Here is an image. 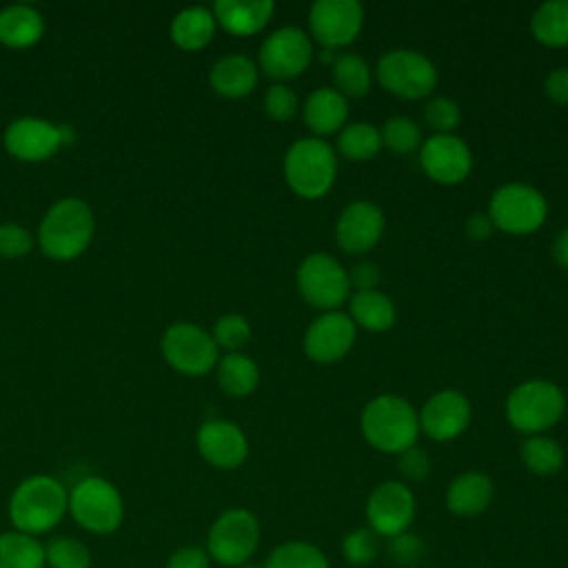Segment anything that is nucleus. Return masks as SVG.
I'll list each match as a JSON object with an SVG mask.
<instances>
[{
	"instance_id": "nucleus-1",
	"label": "nucleus",
	"mask_w": 568,
	"mask_h": 568,
	"mask_svg": "<svg viewBox=\"0 0 568 568\" xmlns=\"http://www.w3.org/2000/svg\"><path fill=\"white\" fill-rule=\"evenodd\" d=\"M7 513L13 530L31 537L51 532L69 513V490L53 475H29L13 488Z\"/></svg>"
},
{
	"instance_id": "nucleus-2",
	"label": "nucleus",
	"mask_w": 568,
	"mask_h": 568,
	"mask_svg": "<svg viewBox=\"0 0 568 568\" xmlns=\"http://www.w3.org/2000/svg\"><path fill=\"white\" fill-rule=\"evenodd\" d=\"M95 233L91 206L80 197H62L49 206L38 229L40 251L55 260L69 262L80 257Z\"/></svg>"
},
{
	"instance_id": "nucleus-3",
	"label": "nucleus",
	"mask_w": 568,
	"mask_h": 568,
	"mask_svg": "<svg viewBox=\"0 0 568 568\" xmlns=\"http://www.w3.org/2000/svg\"><path fill=\"white\" fill-rule=\"evenodd\" d=\"M359 428L375 450L399 455L417 444L419 417L408 399L384 393L364 406Z\"/></svg>"
},
{
	"instance_id": "nucleus-4",
	"label": "nucleus",
	"mask_w": 568,
	"mask_h": 568,
	"mask_svg": "<svg viewBox=\"0 0 568 568\" xmlns=\"http://www.w3.org/2000/svg\"><path fill=\"white\" fill-rule=\"evenodd\" d=\"M282 171L295 195L304 200H320L335 184L337 153L326 140L306 135L286 149Z\"/></svg>"
},
{
	"instance_id": "nucleus-5",
	"label": "nucleus",
	"mask_w": 568,
	"mask_h": 568,
	"mask_svg": "<svg viewBox=\"0 0 568 568\" xmlns=\"http://www.w3.org/2000/svg\"><path fill=\"white\" fill-rule=\"evenodd\" d=\"M508 424L530 435H544L548 428L559 424L566 413V395L550 379H526L517 384L506 397Z\"/></svg>"
},
{
	"instance_id": "nucleus-6",
	"label": "nucleus",
	"mask_w": 568,
	"mask_h": 568,
	"mask_svg": "<svg viewBox=\"0 0 568 568\" xmlns=\"http://www.w3.org/2000/svg\"><path fill=\"white\" fill-rule=\"evenodd\" d=\"M71 519L91 535H111L124 521V499L113 481L87 475L69 490Z\"/></svg>"
},
{
	"instance_id": "nucleus-7",
	"label": "nucleus",
	"mask_w": 568,
	"mask_h": 568,
	"mask_svg": "<svg viewBox=\"0 0 568 568\" xmlns=\"http://www.w3.org/2000/svg\"><path fill=\"white\" fill-rule=\"evenodd\" d=\"M488 217L497 231L508 235H530L544 226L548 202L539 189L524 182H508L490 195Z\"/></svg>"
},
{
	"instance_id": "nucleus-8",
	"label": "nucleus",
	"mask_w": 568,
	"mask_h": 568,
	"mask_svg": "<svg viewBox=\"0 0 568 568\" xmlns=\"http://www.w3.org/2000/svg\"><path fill=\"white\" fill-rule=\"evenodd\" d=\"M260 546V521L248 508H229L215 517L206 535V552L211 561L240 568L248 564Z\"/></svg>"
},
{
	"instance_id": "nucleus-9",
	"label": "nucleus",
	"mask_w": 568,
	"mask_h": 568,
	"mask_svg": "<svg viewBox=\"0 0 568 568\" xmlns=\"http://www.w3.org/2000/svg\"><path fill=\"white\" fill-rule=\"evenodd\" d=\"M375 78L388 93L404 100L430 95L439 80L437 67L428 55L404 47L382 53L375 67Z\"/></svg>"
},
{
	"instance_id": "nucleus-10",
	"label": "nucleus",
	"mask_w": 568,
	"mask_h": 568,
	"mask_svg": "<svg viewBox=\"0 0 568 568\" xmlns=\"http://www.w3.org/2000/svg\"><path fill=\"white\" fill-rule=\"evenodd\" d=\"M295 284L306 304L313 308L339 311V306L351 297L348 271L328 253L306 255L295 273Z\"/></svg>"
},
{
	"instance_id": "nucleus-11",
	"label": "nucleus",
	"mask_w": 568,
	"mask_h": 568,
	"mask_svg": "<svg viewBox=\"0 0 568 568\" xmlns=\"http://www.w3.org/2000/svg\"><path fill=\"white\" fill-rule=\"evenodd\" d=\"M160 351L166 364L186 377L209 375L215 371L220 359V348L215 346L211 333L193 322L171 324L162 333Z\"/></svg>"
},
{
	"instance_id": "nucleus-12",
	"label": "nucleus",
	"mask_w": 568,
	"mask_h": 568,
	"mask_svg": "<svg viewBox=\"0 0 568 568\" xmlns=\"http://www.w3.org/2000/svg\"><path fill=\"white\" fill-rule=\"evenodd\" d=\"M313 55L311 36L300 27L286 24L271 31L260 44L257 69L271 80L286 84V80H295L308 69Z\"/></svg>"
},
{
	"instance_id": "nucleus-13",
	"label": "nucleus",
	"mask_w": 568,
	"mask_h": 568,
	"mask_svg": "<svg viewBox=\"0 0 568 568\" xmlns=\"http://www.w3.org/2000/svg\"><path fill=\"white\" fill-rule=\"evenodd\" d=\"M71 140L73 131L67 124H55L33 115L9 122L2 135L7 153L20 162H44Z\"/></svg>"
},
{
	"instance_id": "nucleus-14",
	"label": "nucleus",
	"mask_w": 568,
	"mask_h": 568,
	"mask_svg": "<svg viewBox=\"0 0 568 568\" xmlns=\"http://www.w3.org/2000/svg\"><path fill=\"white\" fill-rule=\"evenodd\" d=\"M415 495L413 490L397 479L377 484L366 499V519L368 528L379 537H399L406 535L415 519Z\"/></svg>"
},
{
	"instance_id": "nucleus-15",
	"label": "nucleus",
	"mask_w": 568,
	"mask_h": 568,
	"mask_svg": "<svg viewBox=\"0 0 568 568\" xmlns=\"http://www.w3.org/2000/svg\"><path fill=\"white\" fill-rule=\"evenodd\" d=\"M364 27V9L357 0H317L308 9V31L324 49L348 47Z\"/></svg>"
},
{
	"instance_id": "nucleus-16",
	"label": "nucleus",
	"mask_w": 568,
	"mask_h": 568,
	"mask_svg": "<svg viewBox=\"0 0 568 568\" xmlns=\"http://www.w3.org/2000/svg\"><path fill=\"white\" fill-rule=\"evenodd\" d=\"M419 166L437 184H459L473 171L470 146L455 133H433L419 146Z\"/></svg>"
},
{
	"instance_id": "nucleus-17",
	"label": "nucleus",
	"mask_w": 568,
	"mask_h": 568,
	"mask_svg": "<svg viewBox=\"0 0 568 568\" xmlns=\"http://www.w3.org/2000/svg\"><path fill=\"white\" fill-rule=\"evenodd\" d=\"M357 337V326L344 311H326L317 315L304 331V353L317 364H335L344 359Z\"/></svg>"
},
{
	"instance_id": "nucleus-18",
	"label": "nucleus",
	"mask_w": 568,
	"mask_h": 568,
	"mask_svg": "<svg viewBox=\"0 0 568 568\" xmlns=\"http://www.w3.org/2000/svg\"><path fill=\"white\" fill-rule=\"evenodd\" d=\"M419 430L435 442L457 439L470 424L473 408L464 393L455 388H442L433 393L417 413Z\"/></svg>"
},
{
	"instance_id": "nucleus-19",
	"label": "nucleus",
	"mask_w": 568,
	"mask_h": 568,
	"mask_svg": "<svg viewBox=\"0 0 568 568\" xmlns=\"http://www.w3.org/2000/svg\"><path fill=\"white\" fill-rule=\"evenodd\" d=\"M195 446L206 464L222 470L237 468L248 457V439L244 430L235 422L222 417H213L200 424L195 433Z\"/></svg>"
},
{
	"instance_id": "nucleus-20",
	"label": "nucleus",
	"mask_w": 568,
	"mask_h": 568,
	"mask_svg": "<svg viewBox=\"0 0 568 568\" xmlns=\"http://www.w3.org/2000/svg\"><path fill=\"white\" fill-rule=\"evenodd\" d=\"M384 226H386L384 211L377 204L366 200H355L346 204L337 215V222H335L337 246L351 255L366 253L379 242Z\"/></svg>"
},
{
	"instance_id": "nucleus-21",
	"label": "nucleus",
	"mask_w": 568,
	"mask_h": 568,
	"mask_svg": "<svg viewBox=\"0 0 568 568\" xmlns=\"http://www.w3.org/2000/svg\"><path fill=\"white\" fill-rule=\"evenodd\" d=\"M302 118L313 138L339 133L348 120V102L333 87L315 89L302 104Z\"/></svg>"
},
{
	"instance_id": "nucleus-22",
	"label": "nucleus",
	"mask_w": 568,
	"mask_h": 568,
	"mask_svg": "<svg viewBox=\"0 0 568 568\" xmlns=\"http://www.w3.org/2000/svg\"><path fill=\"white\" fill-rule=\"evenodd\" d=\"M215 22L231 36L248 38L260 33L273 18L275 2L271 0H217L213 4Z\"/></svg>"
},
{
	"instance_id": "nucleus-23",
	"label": "nucleus",
	"mask_w": 568,
	"mask_h": 568,
	"mask_svg": "<svg viewBox=\"0 0 568 568\" xmlns=\"http://www.w3.org/2000/svg\"><path fill=\"white\" fill-rule=\"evenodd\" d=\"M209 84L222 98H246L257 87V64L244 53L222 55L209 71Z\"/></svg>"
},
{
	"instance_id": "nucleus-24",
	"label": "nucleus",
	"mask_w": 568,
	"mask_h": 568,
	"mask_svg": "<svg viewBox=\"0 0 568 568\" xmlns=\"http://www.w3.org/2000/svg\"><path fill=\"white\" fill-rule=\"evenodd\" d=\"M493 479L479 470L457 475L446 488V508L457 517H475L493 501Z\"/></svg>"
},
{
	"instance_id": "nucleus-25",
	"label": "nucleus",
	"mask_w": 568,
	"mask_h": 568,
	"mask_svg": "<svg viewBox=\"0 0 568 568\" xmlns=\"http://www.w3.org/2000/svg\"><path fill=\"white\" fill-rule=\"evenodd\" d=\"M215 29H217V22H215L213 11L209 7L195 4V7L182 9L173 16L169 36L178 49L200 51L211 44V40L215 38Z\"/></svg>"
},
{
	"instance_id": "nucleus-26",
	"label": "nucleus",
	"mask_w": 568,
	"mask_h": 568,
	"mask_svg": "<svg viewBox=\"0 0 568 568\" xmlns=\"http://www.w3.org/2000/svg\"><path fill=\"white\" fill-rule=\"evenodd\" d=\"M44 36V18L31 4H9L0 11V44L29 49Z\"/></svg>"
},
{
	"instance_id": "nucleus-27",
	"label": "nucleus",
	"mask_w": 568,
	"mask_h": 568,
	"mask_svg": "<svg viewBox=\"0 0 568 568\" xmlns=\"http://www.w3.org/2000/svg\"><path fill=\"white\" fill-rule=\"evenodd\" d=\"M348 317L357 328H364L371 333H384L395 324L397 311L393 300L384 291L371 288V291H355L348 297Z\"/></svg>"
},
{
	"instance_id": "nucleus-28",
	"label": "nucleus",
	"mask_w": 568,
	"mask_h": 568,
	"mask_svg": "<svg viewBox=\"0 0 568 568\" xmlns=\"http://www.w3.org/2000/svg\"><path fill=\"white\" fill-rule=\"evenodd\" d=\"M215 377L220 388L231 397H246L251 395L260 384V366L240 353H226L217 359Z\"/></svg>"
},
{
	"instance_id": "nucleus-29",
	"label": "nucleus",
	"mask_w": 568,
	"mask_h": 568,
	"mask_svg": "<svg viewBox=\"0 0 568 568\" xmlns=\"http://www.w3.org/2000/svg\"><path fill=\"white\" fill-rule=\"evenodd\" d=\"M530 33L544 47H568V0L541 2L530 16Z\"/></svg>"
},
{
	"instance_id": "nucleus-30",
	"label": "nucleus",
	"mask_w": 568,
	"mask_h": 568,
	"mask_svg": "<svg viewBox=\"0 0 568 568\" xmlns=\"http://www.w3.org/2000/svg\"><path fill=\"white\" fill-rule=\"evenodd\" d=\"M0 568H47L44 544L20 530L0 532Z\"/></svg>"
},
{
	"instance_id": "nucleus-31",
	"label": "nucleus",
	"mask_w": 568,
	"mask_h": 568,
	"mask_svg": "<svg viewBox=\"0 0 568 568\" xmlns=\"http://www.w3.org/2000/svg\"><path fill=\"white\" fill-rule=\"evenodd\" d=\"M519 455H521L524 466L537 477L557 475L566 464V455H564L561 444L557 439L548 437V435L526 437L521 448H519Z\"/></svg>"
},
{
	"instance_id": "nucleus-32",
	"label": "nucleus",
	"mask_w": 568,
	"mask_h": 568,
	"mask_svg": "<svg viewBox=\"0 0 568 568\" xmlns=\"http://www.w3.org/2000/svg\"><path fill=\"white\" fill-rule=\"evenodd\" d=\"M337 153L351 162L373 160L382 149V133L371 122H351L337 133Z\"/></svg>"
},
{
	"instance_id": "nucleus-33",
	"label": "nucleus",
	"mask_w": 568,
	"mask_h": 568,
	"mask_svg": "<svg viewBox=\"0 0 568 568\" xmlns=\"http://www.w3.org/2000/svg\"><path fill=\"white\" fill-rule=\"evenodd\" d=\"M373 82V71L368 62L357 53H339L333 60V89L344 98H362L368 93Z\"/></svg>"
},
{
	"instance_id": "nucleus-34",
	"label": "nucleus",
	"mask_w": 568,
	"mask_h": 568,
	"mask_svg": "<svg viewBox=\"0 0 568 568\" xmlns=\"http://www.w3.org/2000/svg\"><path fill=\"white\" fill-rule=\"evenodd\" d=\"M264 568H331V564L317 546L297 539L275 546Z\"/></svg>"
},
{
	"instance_id": "nucleus-35",
	"label": "nucleus",
	"mask_w": 568,
	"mask_h": 568,
	"mask_svg": "<svg viewBox=\"0 0 568 568\" xmlns=\"http://www.w3.org/2000/svg\"><path fill=\"white\" fill-rule=\"evenodd\" d=\"M382 146L390 149L393 153L406 155L419 151L422 146V131L417 122L408 115H393L382 124Z\"/></svg>"
},
{
	"instance_id": "nucleus-36",
	"label": "nucleus",
	"mask_w": 568,
	"mask_h": 568,
	"mask_svg": "<svg viewBox=\"0 0 568 568\" xmlns=\"http://www.w3.org/2000/svg\"><path fill=\"white\" fill-rule=\"evenodd\" d=\"M47 568H91V550L75 537H53L44 546Z\"/></svg>"
},
{
	"instance_id": "nucleus-37",
	"label": "nucleus",
	"mask_w": 568,
	"mask_h": 568,
	"mask_svg": "<svg viewBox=\"0 0 568 568\" xmlns=\"http://www.w3.org/2000/svg\"><path fill=\"white\" fill-rule=\"evenodd\" d=\"M211 337L217 348H224L226 353H240V348L251 339V324L240 313H224L215 320Z\"/></svg>"
},
{
	"instance_id": "nucleus-38",
	"label": "nucleus",
	"mask_w": 568,
	"mask_h": 568,
	"mask_svg": "<svg viewBox=\"0 0 568 568\" xmlns=\"http://www.w3.org/2000/svg\"><path fill=\"white\" fill-rule=\"evenodd\" d=\"M424 122L435 133H455L462 122V109L448 95H433L424 104Z\"/></svg>"
},
{
	"instance_id": "nucleus-39",
	"label": "nucleus",
	"mask_w": 568,
	"mask_h": 568,
	"mask_svg": "<svg viewBox=\"0 0 568 568\" xmlns=\"http://www.w3.org/2000/svg\"><path fill=\"white\" fill-rule=\"evenodd\" d=\"M377 550L379 541L371 528H355L342 539V552L355 566L371 564L377 557Z\"/></svg>"
},
{
	"instance_id": "nucleus-40",
	"label": "nucleus",
	"mask_w": 568,
	"mask_h": 568,
	"mask_svg": "<svg viewBox=\"0 0 568 568\" xmlns=\"http://www.w3.org/2000/svg\"><path fill=\"white\" fill-rule=\"evenodd\" d=\"M300 109V102H297V95L295 91L284 84V82H275L266 89L264 93V111L271 120L275 122H288L295 118Z\"/></svg>"
},
{
	"instance_id": "nucleus-41",
	"label": "nucleus",
	"mask_w": 568,
	"mask_h": 568,
	"mask_svg": "<svg viewBox=\"0 0 568 568\" xmlns=\"http://www.w3.org/2000/svg\"><path fill=\"white\" fill-rule=\"evenodd\" d=\"M33 248V235L29 229L16 222L0 224V257H24Z\"/></svg>"
},
{
	"instance_id": "nucleus-42",
	"label": "nucleus",
	"mask_w": 568,
	"mask_h": 568,
	"mask_svg": "<svg viewBox=\"0 0 568 568\" xmlns=\"http://www.w3.org/2000/svg\"><path fill=\"white\" fill-rule=\"evenodd\" d=\"M397 470L410 481H424L430 473V457L417 444L397 455Z\"/></svg>"
},
{
	"instance_id": "nucleus-43",
	"label": "nucleus",
	"mask_w": 568,
	"mask_h": 568,
	"mask_svg": "<svg viewBox=\"0 0 568 568\" xmlns=\"http://www.w3.org/2000/svg\"><path fill=\"white\" fill-rule=\"evenodd\" d=\"M164 568H211V557L206 548L182 546L169 555Z\"/></svg>"
},
{
	"instance_id": "nucleus-44",
	"label": "nucleus",
	"mask_w": 568,
	"mask_h": 568,
	"mask_svg": "<svg viewBox=\"0 0 568 568\" xmlns=\"http://www.w3.org/2000/svg\"><path fill=\"white\" fill-rule=\"evenodd\" d=\"M544 91H546V95H548L555 104L568 106V67L552 69V71L544 78Z\"/></svg>"
},
{
	"instance_id": "nucleus-45",
	"label": "nucleus",
	"mask_w": 568,
	"mask_h": 568,
	"mask_svg": "<svg viewBox=\"0 0 568 568\" xmlns=\"http://www.w3.org/2000/svg\"><path fill=\"white\" fill-rule=\"evenodd\" d=\"M379 277H382V273L373 262H359L348 271V282H351V288H355V291L377 288Z\"/></svg>"
},
{
	"instance_id": "nucleus-46",
	"label": "nucleus",
	"mask_w": 568,
	"mask_h": 568,
	"mask_svg": "<svg viewBox=\"0 0 568 568\" xmlns=\"http://www.w3.org/2000/svg\"><path fill=\"white\" fill-rule=\"evenodd\" d=\"M495 231L488 213H473L468 220H466V233L475 240H484L488 237L490 233Z\"/></svg>"
},
{
	"instance_id": "nucleus-47",
	"label": "nucleus",
	"mask_w": 568,
	"mask_h": 568,
	"mask_svg": "<svg viewBox=\"0 0 568 568\" xmlns=\"http://www.w3.org/2000/svg\"><path fill=\"white\" fill-rule=\"evenodd\" d=\"M419 539L415 537H408V535H399L393 539L390 544V550L395 552V557L399 559H417V550H419Z\"/></svg>"
},
{
	"instance_id": "nucleus-48",
	"label": "nucleus",
	"mask_w": 568,
	"mask_h": 568,
	"mask_svg": "<svg viewBox=\"0 0 568 568\" xmlns=\"http://www.w3.org/2000/svg\"><path fill=\"white\" fill-rule=\"evenodd\" d=\"M552 260L559 264V266H564V268H568V226L555 237V242H552Z\"/></svg>"
},
{
	"instance_id": "nucleus-49",
	"label": "nucleus",
	"mask_w": 568,
	"mask_h": 568,
	"mask_svg": "<svg viewBox=\"0 0 568 568\" xmlns=\"http://www.w3.org/2000/svg\"><path fill=\"white\" fill-rule=\"evenodd\" d=\"M240 568H255V566H248V564H244V566H240Z\"/></svg>"
}]
</instances>
